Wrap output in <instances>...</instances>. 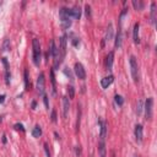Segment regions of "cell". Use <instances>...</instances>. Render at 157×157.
Listing matches in <instances>:
<instances>
[{
	"label": "cell",
	"mask_w": 157,
	"mask_h": 157,
	"mask_svg": "<svg viewBox=\"0 0 157 157\" xmlns=\"http://www.w3.org/2000/svg\"><path fill=\"white\" fill-rule=\"evenodd\" d=\"M32 52H33V63H35V65L36 66H39L41 64V59H42V49H41V43H39V41L37 38H35L32 41Z\"/></svg>",
	"instance_id": "cell-1"
},
{
	"label": "cell",
	"mask_w": 157,
	"mask_h": 157,
	"mask_svg": "<svg viewBox=\"0 0 157 157\" xmlns=\"http://www.w3.org/2000/svg\"><path fill=\"white\" fill-rule=\"evenodd\" d=\"M70 11H71V17L72 18H75V20L80 18V16H81V7L79 5H76L72 9H70Z\"/></svg>",
	"instance_id": "cell-13"
},
{
	"label": "cell",
	"mask_w": 157,
	"mask_h": 157,
	"mask_svg": "<svg viewBox=\"0 0 157 157\" xmlns=\"http://www.w3.org/2000/svg\"><path fill=\"white\" fill-rule=\"evenodd\" d=\"M156 3H152L151 4V15H150V20H151V24L152 25H156V20H157V16H156Z\"/></svg>",
	"instance_id": "cell-16"
},
{
	"label": "cell",
	"mask_w": 157,
	"mask_h": 157,
	"mask_svg": "<svg viewBox=\"0 0 157 157\" xmlns=\"http://www.w3.org/2000/svg\"><path fill=\"white\" fill-rule=\"evenodd\" d=\"M98 153L100 157H107V149H106V142L100 141L98 144Z\"/></svg>",
	"instance_id": "cell-14"
},
{
	"label": "cell",
	"mask_w": 157,
	"mask_h": 157,
	"mask_svg": "<svg viewBox=\"0 0 157 157\" xmlns=\"http://www.w3.org/2000/svg\"><path fill=\"white\" fill-rule=\"evenodd\" d=\"M3 142H4V144L6 142V136H5V135H3Z\"/></svg>",
	"instance_id": "cell-34"
},
{
	"label": "cell",
	"mask_w": 157,
	"mask_h": 157,
	"mask_svg": "<svg viewBox=\"0 0 157 157\" xmlns=\"http://www.w3.org/2000/svg\"><path fill=\"white\" fill-rule=\"evenodd\" d=\"M139 28H140V24L136 22V24L134 25V29H133V39H134V43H135V44H139V43H140Z\"/></svg>",
	"instance_id": "cell-9"
},
{
	"label": "cell",
	"mask_w": 157,
	"mask_h": 157,
	"mask_svg": "<svg viewBox=\"0 0 157 157\" xmlns=\"http://www.w3.org/2000/svg\"><path fill=\"white\" fill-rule=\"evenodd\" d=\"M32 135H33V138H39L41 135H42V129H41L39 125H36V127L33 128V130H32Z\"/></svg>",
	"instance_id": "cell-21"
},
{
	"label": "cell",
	"mask_w": 157,
	"mask_h": 157,
	"mask_svg": "<svg viewBox=\"0 0 157 157\" xmlns=\"http://www.w3.org/2000/svg\"><path fill=\"white\" fill-rule=\"evenodd\" d=\"M134 134H135V139L139 144L142 142V139H144V128L141 124H136L135 125V129H134Z\"/></svg>",
	"instance_id": "cell-7"
},
{
	"label": "cell",
	"mask_w": 157,
	"mask_h": 157,
	"mask_svg": "<svg viewBox=\"0 0 157 157\" xmlns=\"http://www.w3.org/2000/svg\"><path fill=\"white\" fill-rule=\"evenodd\" d=\"M145 117L147 120H151L152 119V114H153V98L152 97H149L145 102Z\"/></svg>",
	"instance_id": "cell-3"
},
{
	"label": "cell",
	"mask_w": 157,
	"mask_h": 157,
	"mask_svg": "<svg viewBox=\"0 0 157 157\" xmlns=\"http://www.w3.org/2000/svg\"><path fill=\"white\" fill-rule=\"evenodd\" d=\"M68 92H69L70 98H74V96H75V90H74V87H72V86H69V87H68Z\"/></svg>",
	"instance_id": "cell-26"
},
{
	"label": "cell",
	"mask_w": 157,
	"mask_h": 157,
	"mask_svg": "<svg viewBox=\"0 0 157 157\" xmlns=\"http://www.w3.org/2000/svg\"><path fill=\"white\" fill-rule=\"evenodd\" d=\"M133 6L135 7V10H142L144 9V3L142 1H136V0H134L133 1Z\"/></svg>",
	"instance_id": "cell-22"
},
{
	"label": "cell",
	"mask_w": 157,
	"mask_h": 157,
	"mask_svg": "<svg viewBox=\"0 0 157 157\" xmlns=\"http://www.w3.org/2000/svg\"><path fill=\"white\" fill-rule=\"evenodd\" d=\"M61 20V27L63 29H68L71 26V18L70 17H64V18H60Z\"/></svg>",
	"instance_id": "cell-19"
},
{
	"label": "cell",
	"mask_w": 157,
	"mask_h": 157,
	"mask_svg": "<svg viewBox=\"0 0 157 157\" xmlns=\"http://www.w3.org/2000/svg\"><path fill=\"white\" fill-rule=\"evenodd\" d=\"M74 72H75V75L80 80H85L86 79V70H85V68H83V65L81 64V63H75Z\"/></svg>",
	"instance_id": "cell-5"
},
{
	"label": "cell",
	"mask_w": 157,
	"mask_h": 157,
	"mask_svg": "<svg viewBox=\"0 0 157 157\" xmlns=\"http://www.w3.org/2000/svg\"><path fill=\"white\" fill-rule=\"evenodd\" d=\"M130 71H131V76L134 82H139V65H138V60L134 55L130 57Z\"/></svg>",
	"instance_id": "cell-2"
},
{
	"label": "cell",
	"mask_w": 157,
	"mask_h": 157,
	"mask_svg": "<svg viewBox=\"0 0 157 157\" xmlns=\"http://www.w3.org/2000/svg\"><path fill=\"white\" fill-rule=\"evenodd\" d=\"M113 61H114V52H109L108 55H107V59H106V68L108 71H112Z\"/></svg>",
	"instance_id": "cell-10"
},
{
	"label": "cell",
	"mask_w": 157,
	"mask_h": 157,
	"mask_svg": "<svg viewBox=\"0 0 157 157\" xmlns=\"http://www.w3.org/2000/svg\"><path fill=\"white\" fill-rule=\"evenodd\" d=\"M58 49H59V54H60V60L63 61V59L65 58V54H66V35H63L60 37Z\"/></svg>",
	"instance_id": "cell-4"
},
{
	"label": "cell",
	"mask_w": 157,
	"mask_h": 157,
	"mask_svg": "<svg viewBox=\"0 0 157 157\" xmlns=\"http://www.w3.org/2000/svg\"><path fill=\"white\" fill-rule=\"evenodd\" d=\"M52 122L57 123V112H55V109L52 111Z\"/></svg>",
	"instance_id": "cell-29"
},
{
	"label": "cell",
	"mask_w": 157,
	"mask_h": 157,
	"mask_svg": "<svg viewBox=\"0 0 157 157\" xmlns=\"http://www.w3.org/2000/svg\"><path fill=\"white\" fill-rule=\"evenodd\" d=\"M80 152H81V151H80V146H77V149H76V153H77V155H80Z\"/></svg>",
	"instance_id": "cell-33"
},
{
	"label": "cell",
	"mask_w": 157,
	"mask_h": 157,
	"mask_svg": "<svg viewBox=\"0 0 157 157\" xmlns=\"http://www.w3.org/2000/svg\"><path fill=\"white\" fill-rule=\"evenodd\" d=\"M1 61H3L4 66H5V80H6V83L9 85V83H10V71H9V63H7L6 58H3V59H1Z\"/></svg>",
	"instance_id": "cell-15"
},
{
	"label": "cell",
	"mask_w": 157,
	"mask_h": 157,
	"mask_svg": "<svg viewBox=\"0 0 157 157\" xmlns=\"http://www.w3.org/2000/svg\"><path fill=\"white\" fill-rule=\"evenodd\" d=\"M14 128L16 130H21V131H25V128H24V125L22 124H15L14 125Z\"/></svg>",
	"instance_id": "cell-27"
},
{
	"label": "cell",
	"mask_w": 157,
	"mask_h": 157,
	"mask_svg": "<svg viewBox=\"0 0 157 157\" xmlns=\"http://www.w3.org/2000/svg\"><path fill=\"white\" fill-rule=\"evenodd\" d=\"M142 109H144V102L140 100L138 102V104H136V114H138V116H140V114H141Z\"/></svg>",
	"instance_id": "cell-23"
},
{
	"label": "cell",
	"mask_w": 157,
	"mask_h": 157,
	"mask_svg": "<svg viewBox=\"0 0 157 157\" xmlns=\"http://www.w3.org/2000/svg\"><path fill=\"white\" fill-rule=\"evenodd\" d=\"M64 74H65L66 76H69V79H70V80H72V74L70 72L69 68H65V69H64Z\"/></svg>",
	"instance_id": "cell-28"
},
{
	"label": "cell",
	"mask_w": 157,
	"mask_h": 157,
	"mask_svg": "<svg viewBox=\"0 0 157 157\" xmlns=\"http://www.w3.org/2000/svg\"><path fill=\"white\" fill-rule=\"evenodd\" d=\"M122 31H118V33L116 36V43H114V46H116L117 49H119L122 47Z\"/></svg>",
	"instance_id": "cell-20"
},
{
	"label": "cell",
	"mask_w": 157,
	"mask_h": 157,
	"mask_svg": "<svg viewBox=\"0 0 157 157\" xmlns=\"http://www.w3.org/2000/svg\"><path fill=\"white\" fill-rule=\"evenodd\" d=\"M44 83H46V79H44V74L43 72H41L38 79H37V90L39 92L41 96H44Z\"/></svg>",
	"instance_id": "cell-6"
},
{
	"label": "cell",
	"mask_w": 157,
	"mask_h": 157,
	"mask_svg": "<svg viewBox=\"0 0 157 157\" xmlns=\"http://www.w3.org/2000/svg\"><path fill=\"white\" fill-rule=\"evenodd\" d=\"M113 37V25L109 24L108 28H107V32H106V37H104V42H109Z\"/></svg>",
	"instance_id": "cell-18"
},
{
	"label": "cell",
	"mask_w": 157,
	"mask_h": 157,
	"mask_svg": "<svg viewBox=\"0 0 157 157\" xmlns=\"http://www.w3.org/2000/svg\"><path fill=\"white\" fill-rule=\"evenodd\" d=\"M113 81H114L113 75H108V76L103 77V79L101 80V86H102L103 88H108V86L112 85V82H113Z\"/></svg>",
	"instance_id": "cell-12"
},
{
	"label": "cell",
	"mask_w": 157,
	"mask_h": 157,
	"mask_svg": "<svg viewBox=\"0 0 157 157\" xmlns=\"http://www.w3.org/2000/svg\"><path fill=\"white\" fill-rule=\"evenodd\" d=\"M44 151H46L47 157H50V152H49V149H48V144H44Z\"/></svg>",
	"instance_id": "cell-31"
},
{
	"label": "cell",
	"mask_w": 157,
	"mask_h": 157,
	"mask_svg": "<svg viewBox=\"0 0 157 157\" xmlns=\"http://www.w3.org/2000/svg\"><path fill=\"white\" fill-rule=\"evenodd\" d=\"M50 81H52V91H53V95L57 93V85H55V76H54V70H50Z\"/></svg>",
	"instance_id": "cell-17"
},
{
	"label": "cell",
	"mask_w": 157,
	"mask_h": 157,
	"mask_svg": "<svg viewBox=\"0 0 157 157\" xmlns=\"http://www.w3.org/2000/svg\"><path fill=\"white\" fill-rule=\"evenodd\" d=\"M42 97H43V101H44V106H46V108H47V109H49V103H48V97H47V95L42 96Z\"/></svg>",
	"instance_id": "cell-30"
},
{
	"label": "cell",
	"mask_w": 157,
	"mask_h": 157,
	"mask_svg": "<svg viewBox=\"0 0 157 157\" xmlns=\"http://www.w3.org/2000/svg\"><path fill=\"white\" fill-rule=\"evenodd\" d=\"M100 125V141H104L107 136V123L103 120H98Z\"/></svg>",
	"instance_id": "cell-8"
},
{
	"label": "cell",
	"mask_w": 157,
	"mask_h": 157,
	"mask_svg": "<svg viewBox=\"0 0 157 157\" xmlns=\"http://www.w3.org/2000/svg\"><path fill=\"white\" fill-rule=\"evenodd\" d=\"M135 157H140V156H138V155H136V156H135Z\"/></svg>",
	"instance_id": "cell-36"
},
{
	"label": "cell",
	"mask_w": 157,
	"mask_h": 157,
	"mask_svg": "<svg viewBox=\"0 0 157 157\" xmlns=\"http://www.w3.org/2000/svg\"><path fill=\"white\" fill-rule=\"evenodd\" d=\"M85 10H86V15H87V17L91 15V11H90V10H91V7H90V5H86L85 6Z\"/></svg>",
	"instance_id": "cell-32"
},
{
	"label": "cell",
	"mask_w": 157,
	"mask_h": 157,
	"mask_svg": "<svg viewBox=\"0 0 157 157\" xmlns=\"http://www.w3.org/2000/svg\"><path fill=\"white\" fill-rule=\"evenodd\" d=\"M24 76H25V86H26V90L29 88V79H28V71L25 70L24 71Z\"/></svg>",
	"instance_id": "cell-24"
},
{
	"label": "cell",
	"mask_w": 157,
	"mask_h": 157,
	"mask_svg": "<svg viewBox=\"0 0 157 157\" xmlns=\"http://www.w3.org/2000/svg\"><path fill=\"white\" fill-rule=\"evenodd\" d=\"M69 108H70L69 98H68V97H63V117H64V118H66V117H68Z\"/></svg>",
	"instance_id": "cell-11"
},
{
	"label": "cell",
	"mask_w": 157,
	"mask_h": 157,
	"mask_svg": "<svg viewBox=\"0 0 157 157\" xmlns=\"http://www.w3.org/2000/svg\"><path fill=\"white\" fill-rule=\"evenodd\" d=\"M0 102H4V96L0 97Z\"/></svg>",
	"instance_id": "cell-35"
},
{
	"label": "cell",
	"mask_w": 157,
	"mask_h": 157,
	"mask_svg": "<svg viewBox=\"0 0 157 157\" xmlns=\"http://www.w3.org/2000/svg\"><path fill=\"white\" fill-rule=\"evenodd\" d=\"M114 101H116V103L118 104V106H123V103H124L123 97L119 96V95H116V97H114Z\"/></svg>",
	"instance_id": "cell-25"
}]
</instances>
